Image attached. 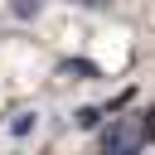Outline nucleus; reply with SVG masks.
Segmentation results:
<instances>
[{
    "label": "nucleus",
    "mask_w": 155,
    "mask_h": 155,
    "mask_svg": "<svg viewBox=\"0 0 155 155\" xmlns=\"http://www.w3.org/2000/svg\"><path fill=\"white\" fill-rule=\"evenodd\" d=\"M78 126H82V131L102 126V107H82V111H78Z\"/></svg>",
    "instance_id": "nucleus-2"
},
{
    "label": "nucleus",
    "mask_w": 155,
    "mask_h": 155,
    "mask_svg": "<svg viewBox=\"0 0 155 155\" xmlns=\"http://www.w3.org/2000/svg\"><path fill=\"white\" fill-rule=\"evenodd\" d=\"M140 140H145V121H116L102 136V155H140Z\"/></svg>",
    "instance_id": "nucleus-1"
},
{
    "label": "nucleus",
    "mask_w": 155,
    "mask_h": 155,
    "mask_svg": "<svg viewBox=\"0 0 155 155\" xmlns=\"http://www.w3.org/2000/svg\"><path fill=\"white\" fill-rule=\"evenodd\" d=\"M145 136H155V111H150V116H145Z\"/></svg>",
    "instance_id": "nucleus-4"
},
{
    "label": "nucleus",
    "mask_w": 155,
    "mask_h": 155,
    "mask_svg": "<svg viewBox=\"0 0 155 155\" xmlns=\"http://www.w3.org/2000/svg\"><path fill=\"white\" fill-rule=\"evenodd\" d=\"M29 126H34V116H15V121H10V131H15V136H24Z\"/></svg>",
    "instance_id": "nucleus-3"
}]
</instances>
